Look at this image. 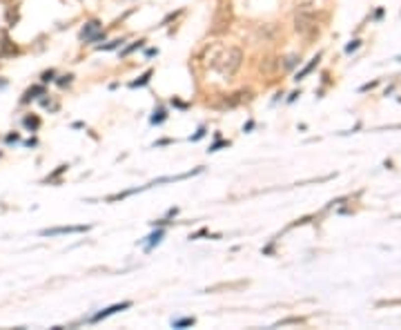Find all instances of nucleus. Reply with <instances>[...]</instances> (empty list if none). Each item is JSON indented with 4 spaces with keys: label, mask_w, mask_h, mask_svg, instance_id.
I'll return each instance as SVG.
<instances>
[{
    "label": "nucleus",
    "mask_w": 401,
    "mask_h": 330,
    "mask_svg": "<svg viewBox=\"0 0 401 330\" xmlns=\"http://www.w3.org/2000/svg\"><path fill=\"white\" fill-rule=\"evenodd\" d=\"M241 60H243V54L239 47H227L225 52L218 56L216 60H214V67L218 69V74L221 76H234L237 74V69L241 67Z\"/></svg>",
    "instance_id": "1"
},
{
    "label": "nucleus",
    "mask_w": 401,
    "mask_h": 330,
    "mask_svg": "<svg viewBox=\"0 0 401 330\" xmlns=\"http://www.w3.org/2000/svg\"><path fill=\"white\" fill-rule=\"evenodd\" d=\"M103 27L96 23V20H92V23H87L85 27H82V31H80V38L82 40H89V43H96V40H101L103 38Z\"/></svg>",
    "instance_id": "2"
},
{
    "label": "nucleus",
    "mask_w": 401,
    "mask_h": 330,
    "mask_svg": "<svg viewBox=\"0 0 401 330\" xmlns=\"http://www.w3.org/2000/svg\"><path fill=\"white\" fill-rule=\"evenodd\" d=\"M132 303L130 301H123V303H116V306H111V308H107V310H101L96 317H94L92 321H101V319H105V317H109V315H114V312H118V310H125V308H130Z\"/></svg>",
    "instance_id": "3"
},
{
    "label": "nucleus",
    "mask_w": 401,
    "mask_h": 330,
    "mask_svg": "<svg viewBox=\"0 0 401 330\" xmlns=\"http://www.w3.org/2000/svg\"><path fill=\"white\" fill-rule=\"evenodd\" d=\"M85 225H67V228H53V230H45L43 234H65V232H85Z\"/></svg>",
    "instance_id": "4"
},
{
    "label": "nucleus",
    "mask_w": 401,
    "mask_h": 330,
    "mask_svg": "<svg viewBox=\"0 0 401 330\" xmlns=\"http://www.w3.org/2000/svg\"><path fill=\"white\" fill-rule=\"evenodd\" d=\"M317 63H319V56H317V58H314V60H312V63H310V65H308V67H305V69H303V72H299V74H296V81H301V78H303V76H305V74H310V72H312V69H314V67H317Z\"/></svg>",
    "instance_id": "5"
},
{
    "label": "nucleus",
    "mask_w": 401,
    "mask_h": 330,
    "mask_svg": "<svg viewBox=\"0 0 401 330\" xmlns=\"http://www.w3.org/2000/svg\"><path fill=\"white\" fill-rule=\"evenodd\" d=\"M150 76H152V72H145L143 76L138 78V81L132 82V87H140V85H147V82H150Z\"/></svg>",
    "instance_id": "6"
},
{
    "label": "nucleus",
    "mask_w": 401,
    "mask_h": 330,
    "mask_svg": "<svg viewBox=\"0 0 401 330\" xmlns=\"http://www.w3.org/2000/svg\"><path fill=\"white\" fill-rule=\"evenodd\" d=\"M25 125H27V127H31V130H36V127L40 125V121H38V118H36V116H27V118H25Z\"/></svg>",
    "instance_id": "7"
},
{
    "label": "nucleus",
    "mask_w": 401,
    "mask_h": 330,
    "mask_svg": "<svg viewBox=\"0 0 401 330\" xmlns=\"http://www.w3.org/2000/svg\"><path fill=\"white\" fill-rule=\"evenodd\" d=\"M194 324V319H179V321H174V328H185V326H192Z\"/></svg>",
    "instance_id": "8"
},
{
    "label": "nucleus",
    "mask_w": 401,
    "mask_h": 330,
    "mask_svg": "<svg viewBox=\"0 0 401 330\" xmlns=\"http://www.w3.org/2000/svg\"><path fill=\"white\" fill-rule=\"evenodd\" d=\"M163 121H165V112L163 110H159V112L152 116V123H163Z\"/></svg>",
    "instance_id": "9"
},
{
    "label": "nucleus",
    "mask_w": 401,
    "mask_h": 330,
    "mask_svg": "<svg viewBox=\"0 0 401 330\" xmlns=\"http://www.w3.org/2000/svg\"><path fill=\"white\" fill-rule=\"evenodd\" d=\"M140 45H143V40H138V43H134V45H132V47H127L125 52H123V56H127V54H130V52H134V49H138Z\"/></svg>",
    "instance_id": "10"
},
{
    "label": "nucleus",
    "mask_w": 401,
    "mask_h": 330,
    "mask_svg": "<svg viewBox=\"0 0 401 330\" xmlns=\"http://www.w3.org/2000/svg\"><path fill=\"white\" fill-rule=\"evenodd\" d=\"M357 47H359V40H352V43H350L348 47H346V52H354Z\"/></svg>",
    "instance_id": "11"
},
{
    "label": "nucleus",
    "mask_w": 401,
    "mask_h": 330,
    "mask_svg": "<svg viewBox=\"0 0 401 330\" xmlns=\"http://www.w3.org/2000/svg\"><path fill=\"white\" fill-rule=\"evenodd\" d=\"M118 45H123V40H114V43L105 45V47H103V49H114V47H118Z\"/></svg>",
    "instance_id": "12"
},
{
    "label": "nucleus",
    "mask_w": 401,
    "mask_h": 330,
    "mask_svg": "<svg viewBox=\"0 0 401 330\" xmlns=\"http://www.w3.org/2000/svg\"><path fill=\"white\" fill-rule=\"evenodd\" d=\"M69 81H72V76H63V78H60V81H58V82H60V85H67V82H69Z\"/></svg>",
    "instance_id": "13"
},
{
    "label": "nucleus",
    "mask_w": 401,
    "mask_h": 330,
    "mask_svg": "<svg viewBox=\"0 0 401 330\" xmlns=\"http://www.w3.org/2000/svg\"><path fill=\"white\" fill-rule=\"evenodd\" d=\"M52 76H53V72H45V76H43V81H52Z\"/></svg>",
    "instance_id": "14"
},
{
    "label": "nucleus",
    "mask_w": 401,
    "mask_h": 330,
    "mask_svg": "<svg viewBox=\"0 0 401 330\" xmlns=\"http://www.w3.org/2000/svg\"><path fill=\"white\" fill-rule=\"evenodd\" d=\"M5 2H16V0H5Z\"/></svg>",
    "instance_id": "15"
}]
</instances>
